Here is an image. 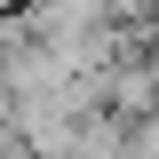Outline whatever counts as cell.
<instances>
[{"mask_svg": "<svg viewBox=\"0 0 159 159\" xmlns=\"http://www.w3.org/2000/svg\"><path fill=\"white\" fill-rule=\"evenodd\" d=\"M135 159H159V103L135 119Z\"/></svg>", "mask_w": 159, "mask_h": 159, "instance_id": "1", "label": "cell"}]
</instances>
